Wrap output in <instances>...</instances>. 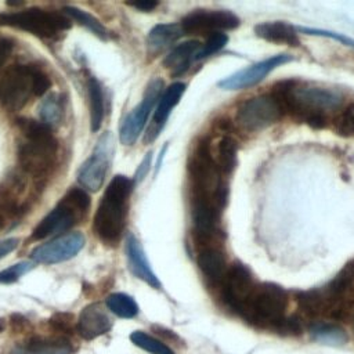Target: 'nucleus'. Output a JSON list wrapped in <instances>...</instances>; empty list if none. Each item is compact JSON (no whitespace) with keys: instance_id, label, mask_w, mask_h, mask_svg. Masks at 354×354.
<instances>
[{"instance_id":"f257e3e1","label":"nucleus","mask_w":354,"mask_h":354,"mask_svg":"<svg viewBox=\"0 0 354 354\" xmlns=\"http://www.w3.org/2000/svg\"><path fill=\"white\" fill-rule=\"evenodd\" d=\"M272 95L278 100L283 111L301 119L313 129L328 126V115L339 109L343 97L339 91L314 84L285 80L274 87Z\"/></svg>"},{"instance_id":"f03ea898","label":"nucleus","mask_w":354,"mask_h":354,"mask_svg":"<svg viewBox=\"0 0 354 354\" xmlns=\"http://www.w3.org/2000/svg\"><path fill=\"white\" fill-rule=\"evenodd\" d=\"M17 124L21 134L17 147L21 171L35 180L50 176L58 155V142L51 126L28 118H19Z\"/></svg>"},{"instance_id":"7ed1b4c3","label":"nucleus","mask_w":354,"mask_h":354,"mask_svg":"<svg viewBox=\"0 0 354 354\" xmlns=\"http://www.w3.org/2000/svg\"><path fill=\"white\" fill-rule=\"evenodd\" d=\"M133 187L131 178L118 174L111 180L98 203L93 227L95 235L106 245H116L122 236Z\"/></svg>"},{"instance_id":"20e7f679","label":"nucleus","mask_w":354,"mask_h":354,"mask_svg":"<svg viewBox=\"0 0 354 354\" xmlns=\"http://www.w3.org/2000/svg\"><path fill=\"white\" fill-rule=\"evenodd\" d=\"M50 87L51 79L40 66L15 64L0 73V105L18 111L32 97L43 95Z\"/></svg>"},{"instance_id":"39448f33","label":"nucleus","mask_w":354,"mask_h":354,"mask_svg":"<svg viewBox=\"0 0 354 354\" xmlns=\"http://www.w3.org/2000/svg\"><path fill=\"white\" fill-rule=\"evenodd\" d=\"M188 173L192 198L209 199L223 210L227 203L228 188L221 178V171L216 165L207 140L199 141L194 148L188 159Z\"/></svg>"},{"instance_id":"423d86ee","label":"nucleus","mask_w":354,"mask_h":354,"mask_svg":"<svg viewBox=\"0 0 354 354\" xmlns=\"http://www.w3.org/2000/svg\"><path fill=\"white\" fill-rule=\"evenodd\" d=\"M90 207V196L83 188H71L58 205L36 225L33 239H43L68 231L84 218Z\"/></svg>"},{"instance_id":"0eeeda50","label":"nucleus","mask_w":354,"mask_h":354,"mask_svg":"<svg viewBox=\"0 0 354 354\" xmlns=\"http://www.w3.org/2000/svg\"><path fill=\"white\" fill-rule=\"evenodd\" d=\"M288 307L286 290L272 282L256 285L253 293L239 311L248 321L260 326H275L285 318Z\"/></svg>"},{"instance_id":"6e6552de","label":"nucleus","mask_w":354,"mask_h":354,"mask_svg":"<svg viewBox=\"0 0 354 354\" xmlns=\"http://www.w3.org/2000/svg\"><path fill=\"white\" fill-rule=\"evenodd\" d=\"M0 25L26 30L40 39H54L71 28V19L61 12L33 7L14 12H1Z\"/></svg>"},{"instance_id":"1a4fd4ad","label":"nucleus","mask_w":354,"mask_h":354,"mask_svg":"<svg viewBox=\"0 0 354 354\" xmlns=\"http://www.w3.org/2000/svg\"><path fill=\"white\" fill-rule=\"evenodd\" d=\"M113 153V136L105 131L97 141L91 155L86 159L77 173V181L84 191L97 192L106 177Z\"/></svg>"},{"instance_id":"9d476101","label":"nucleus","mask_w":354,"mask_h":354,"mask_svg":"<svg viewBox=\"0 0 354 354\" xmlns=\"http://www.w3.org/2000/svg\"><path fill=\"white\" fill-rule=\"evenodd\" d=\"M283 108L272 94L253 97L242 102L236 111V122L249 131L263 130L281 119Z\"/></svg>"},{"instance_id":"9b49d317","label":"nucleus","mask_w":354,"mask_h":354,"mask_svg":"<svg viewBox=\"0 0 354 354\" xmlns=\"http://www.w3.org/2000/svg\"><path fill=\"white\" fill-rule=\"evenodd\" d=\"M162 88H163V82L160 79H152L148 83L141 102L134 109H131L127 113V116L122 120V124L119 129V138L122 144L133 145L137 141L138 136L141 134L148 120L151 111L153 109L155 104L158 102L162 94Z\"/></svg>"},{"instance_id":"f8f14e48","label":"nucleus","mask_w":354,"mask_h":354,"mask_svg":"<svg viewBox=\"0 0 354 354\" xmlns=\"http://www.w3.org/2000/svg\"><path fill=\"white\" fill-rule=\"evenodd\" d=\"M86 239L82 232H71L55 236L43 245L36 246L30 252V257L36 263L57 264L75 257L84 246Z\"/></svg>"},{"instance_id":"ddd939ff","label":"nucleus","mask_w":354,"mask_h":354,"mask_svg":"<svg viewBox=\"0 0 354 354\" xmlns=\"http://www.w3.org/2000/svg\"><path fill=\"white\" fill-rule=\"evenodd\" d=\"M180 25L184 32H207L210 35L235 29L239 26V18L228 10L198 8L187 14Z\"/></svg>"},{"instance_id":"4468645a","label":"nucleus","mask_w":354,"mask_h":354,"mask_svg":"<svg viewBox=\"0 0 354 354\" xmlns=\"http://www.w3.org/2000/svg\"><path fill=\"white\" fill-rule=\"evenodd\" d=\"M254 288L256 283L250 270L238 261L227 270L223 278V297L225 303L238 313L242 310Z\"/></svg>"},{"instance_id":"2eb2a0df","label":"nucleus","mask_w":354,"mask_h":354,"mask_svg":"<svg viewBox=\"0 0 354 354\" xmlns=\"http://www.w3.org/2000/svg\"><path fill=\"white\" fill-rule=\"evenodd\" d=\"M292 61V55L289 54H277L274 57H270L264 61L256 62L245 69H241L227 77H224L218 86L224 90H242L252 87L261 82L272 69H275L279 65H283L286 62Z\"/></svg>"},{"instance_id":"dca6fc26","label":"nucleus","mask_w":354,"mask_h":354,"mask_svg":"<svg viewBox=\"0 0 354 354\" xmlns=\"http://www.w3.org/2000/svg\"><path fill=\"white\" fill-rule=\"evenodd\" d=\"M112 328V319L100 303H91L86 306L76 324V332L84 340H93Z\"/></svg>"},{"instance_id":"f3484780","label":"nucleus","mask_w":354,"mask_h":354,"mask_svg":"<svg viewBox=\"0 0 354 354\" xmlns=\"http://www.w3.org/2000/svg\"><path fill=\"white\" fill-rule=\"evenodd\" d=\"M221 210L209 199L192 198L191 216L196 235L199 238H209L216 234Z\"/></svg>"},{"instance_id":"a211bd4d","label":"nucleus","mask_w":354,"mask_h":354,"mask_svg":"<svg viewBox=\"0 0 354 354\" xmlns=\"http://www.w3.org/2000/svg\"><path fill=\"white\" fill-rule=\"evenodd\" d=\"M126 256L129 268L137 278L155 289H159L162 286L156 274L151 268V264L145 256L140 241L133 234H129L126 238Z\"/></svg>"},{"instance_id":"6ab92c4d","label":"nucleus","mask_w":354,"mask_h":354,"mask_svg":"<svg viewBox=\"0 0 354 354\" xmlns=\"http://www.w3.org/2000/svg\"><path fill=\"white\" fill-rule=\"evenodd\" d=\"M72 347L62 337H32L21 344L14 346L10 354H71Z\"/></svg>"},{"instance_id":"aec40b11","label":"nucleus","mask_w":354,"mask_h":354,"mask_svg":"<svg viewBox=\"0 0 354 354\" xmlns=\"http://www.w3.org/2000/svg\"><path fill=\"white\" fill-rule=\"evenodd\" d=\"M199 48L201 43L198 40H187L180 43L165 57L163 65L170 69L173 76H181L189 68L191 61L195 59Z\"/></svg>"},{"instance_id":"412c9836","label":"nucleus","mask_w":354,"mask_h":354,"mask_svg":"<svg viewBox=\"0 0 354 354\" xmlns=\"http://www.w3.org/2000/svg\"><path fill=\"white\" fill-rule=\"evenodd\" d=\"M254 33L272 43L279 44H289L293 47H297L300 44V40L297 37L296 29L282 21H272V22H261L254 26Z\"/></svg>"},{"instance_id":"4be33fe9","label":"nucleus","mask_w":354,"mask_h":354,"mask_svg":"<svg viewBox=\"0 0 354 354\" xmlns=\"http://www.w3.org/2000/svg\"><path fill=\"white\" fill-rule=\"evenodd\" d=\"M198 266L203 275L212 281H223L227 272V260L218 248L206 246L198 253Z\"/></svg>"},{"instance_id":"5701e85b","label":"nucleus","mask_w":354,"mask_h":354,"mask_svg":"<svg viewBox=\"0 0 354 354\" xmlns=\"http://www.w3.org/2000/svg\"><path fill=\"white\" fill-rule=\"evenodd\" d=\"M180 24H159L155 25L147 36V47L151 54L162 53L169 48L178 37L183 36Z\"/></svg>"},{"instance_id":"b1692460","label":"nucleus","mask_w":354,"mask_h":354,"mask_svg":"<svg viewBox=\"0 0 354 354\" xmlns=\"http://www.w3.org/2000/svg\"><path fill=\"white\" fill-rule=\"evenodd\" d=\"M185 91V84L181 82H176L170 84L159 97L158 105L153 113V126H156V131L162 129L165 122L167 120L171 109L178 104L181 95Z\"/></svg>"},{"instance_id":"393cba45","label":"nucleus","mask_w":354,"mask_h":354,"mask_svg":"<svg viewBox=\"0 0 354 354\" xmlns=\"http://www.w3.org/2000/svg\"><path fill=\"white\" fill-rule=\"evenodd\" d=\"M310 337L314 342H318L325 346H332V347H340L344 346L347 342V335L346 332L333 324H314L308 329Z\"/></svg>"},{"instance_id":"a878e982","label":"nucleus","mask_w":354,"mask_h":354,"mask_svg":"<svg viewBox=\"0 0 354 354\" xmlns=\"http://www.w3.org/2000/svg\"><path fill=\"white\" fill-rule=\"evenodd\" d=\"M87 93L90 102V126L93 131L100 130L104 119V95L101 84L95 77H88Z\"/></svg>"},{"instance_id":"bb28decb","label":"nucleus","mask_w":354,"mask_h":354,"mask_svg":"<svg viewBox=\"0 0 354 354\" xmlns=\"http://www.w3.org/2000/svg\"><path fill=\"white\" fill-rule=\"evenodd\" d=\"M236 141L228 136L223 137L217 144V153L214 156L216 165L221 174H230L236 165Z\"/></svg>"},{"instance_id":"cd10ccee","label":"nucleus","mask_w":354,"mask_h":354,"mask_svg":"<svg viewBox=\"0 0 354 354\" xmlns=\"http://www.w3.org/2000/svg\"><path fill=\"white\" fill-rule=\"evenodd\" d=\"M105 304L111 313L120 318H134L138 314V306L136 300L126 293H111L106 297Z\"/></svg>"},{"instance_id":"c85d7f7f","label":"nucleus","mask_w":354,"mask_h":354,"mask_svg":"<svg viewBox=\"0 0 354 354\" xmlns=\"http://www.w3.org/2000/svg\"><path fill=\"white\" fill-rule=\"evenodd\" d=\"M64 12H65L69 18L77 21L80 25H83L84 28H87L90 32H93V33H94L95 36H98L100 39L106 40V39L109 37L108 29H106L95 17H93L91 14L83 11L82 8L72 7V6H66V7H64Z\"/></svg>"},{"instance_id":"c756f323","label":"nucleus","mask_w":354,"mask_h":354,"mask_svg":"<svg viewBox=\"0 0 354 354\" xmlns=\"http://www.w3.org/2000/svg\"><path fill=\"white\" fill-rule=\"evenodd\" d=\"M39 113L41 118V122L51 126L58 122H61L64 116V105L62 100L58 94H51L47 98H44L40 104Z\"/></svg>"},{"instance_id":"7c9ffc66","label":"nucleus","mask_w":354,"mask_h":354,"mask_svg":"<svg viewBox=\"0 0 354 354\" xmlns=\"http://www.w3.org/2000/svg\"><path fill=\"white\" fill-rule=\"evenodd\" d=\"M130 340L133 344H136L137 347L151 353V354H174L173 350L166 346L163 342H160L159 339L142 332V330H136L130 335Z\"/></svg>"},{"instance_id":"2f4dec72","label":"nucleus","mask_w":354,"mask_h":354,"mask_svg":"<svg viewBox=\"0 0 354 354\" xmlns=\"http://www.w3.org/2000/svg\"><path fill=\"white\" fill-rule=\"evenodd\" d=\"M228 41V36L223 32H216V33H210L205 41V44L202 46V48H199L198 54L195 55V59H203L217 51H220Z\"/></svg>"},{"instance_id":"473e14b6","label":"nucleus","mask_w":354,"mask_h":354,"mask_svg":"<svg viewBox=\"0 0 354 354\" xmlns=\"http://www.w3.org/2000/svg\"><path fill=\"white\" fill-rule=\"evenodd\" d=\"M76 324H77V319L72 313L58 311V313H54L48 319L50 328L61 333H73V330H76Z\"/></svg>"},{"instance_id":"72a5a7b5","label":"nucleus","mask_w":354,"mask_h":354,"mask_svg":"<svg viewBox=\"0 0 354 354\" xmlns=\"http://www.w3.org/2000/svg\"><path fill=\"white\" fill-rule=\"evenodd\" d=\"M336 133L342 137L354 136V104L346 106L335 119Z\"/></svg>"},{"instance_id":"f704fd0d","label":"nucleus","mask_w":354,"mask_h":354,"mask_svg":"<svg viewBox=\"0 0 354 354\" xmlns=\"http://www.w3.org/2000/svg\"><path fill=\"white\" fill-rule=\"evenodd\" d=\"M35 264L32 261H21L17 263L3 271H0V283H12L18 281L22 275L28 274L30 270H33Z\"/></svg>"},{"instance_id":"c9c22d12","label":"nucleus","mask_w":354,"mask_h":354,"mask_svg":"<svg viewBox=\"0 0 354 354\" xmlns=\"http://www.w3.org/2000/svg\"><path fill=\"white\" fill-rule=\"evenodd\" d=\"M300 32L306 33V35H310V36H322V37H330L344 46H348V47H353L354 48V39H350L342 33H336V32H330V30H324V29H314V28H303L300 26L299 28Z\"/></svg>"},{"instance_id":"e433bc0d","label":"nucleus","mask_w":354,"mask_h":354,"mask_svg":"<svg viewBox=\"0 0 354 354\" xmlns=\"http://www.w3.org/2000/svg\"><path fill=\"white\" fill-rule=\"evenodd\" d=\"M10 326L15 333H22V332L30 330V328H32L29 319L21 314H12L10 317Z\"/></svg>"},{"instance_id":"4c0bfd02","label":"nucleus","mask_w":354,"mask_h":354,"mask_svg":"<svg viewBox=\"0 0 354 354\" xmlns=\"http://www.w3.org/2000/svg\"><path fill=\"white\" fill-rule=\"evenodd\" d=\"M151 160H152V152H148V153L145 155V158L142 159V162L140 163L137 171H136V176H134V178H133V183H134V184H136V183H140V181L147 176V173L149 171V167H151Z\"/></svg>"},{"instance_id":"58836bf2","label":"nucleus","mask_w":354,"mask_h":354,"mask_svg":"<svg viewBox=\"0 0 354 354\" xmlns=\"http://www.w3.org/2000/svg\"><path fill=\"white\" fill-rule=\"evenodd\" d=\"M11 51H12V41L8 39L0 37V66H3L4 62L8 59Z\"/></svg>"},{"instance_id":"ea45409f","label":"nucleus","mask_w":354,"mask_h":354,"mask_svg":"<svg viewBox=\"0 0 354 354\" xmlns=\"http://www.w3.org/2000/svg\"><path fill=\"white\" fill-rule=\"evenodd\" d=\"M18 239L17 238H8V239H4L0 242V259L7 256L10 252L15 250L17 246H18Z\"/></svg>"},{"instance_id":"a19ab883","label":"nucleus","mask_w":354,"mask_h":354,"mask_svg":"<svg viewBox=\"0 0 354 354\" xmlns=\"http://www.w3.org/2000/svg\"><path fill=\"white\" fill-rule=\"evenodd\" d=\"M158 1H153V0H141V1H133V3H129V6L140 10V11H144V12H148V11H152L153 8L158 7Z\"/></svg>"},{"instance_id":"79ce46f5","label":"nucleus","mask_w":354,"mask_h":354,"mask_svg":"<svg viewBox=\"0 0 354 354\" xmlns=\"http://www.w3.org/2000/svg\"><path fill=\"white\" fill-rule=\"evenodd\" d=\"M7 216H12L10 212H7L1 205H0V228H3V225L6 224V218Z\"/></svg>"},{"instance_id":"37998d69","label":"nucleus","mask_w":354,"mask_h":354,"mask_svg":"<svg viewBox=\"0 0 354 354\" xmlns=\"http://www.w3.org/2000/svg\"><path fill=\"white\" fill-rule=\"evenodd\" d=\"M6 329V321L3 318H0V333Z\"/></svg>"},{"instance_id":"c03bdc74","label":"nucleus","mask_w":354,"mask_h":354,"mask_svg":"<svg viewBox=\"0 0 354 354\" xmlns=\"http://www.w3.org/2000/svg\"><path fill=\"white\" fill-rule=\"evenodd\" d=\"M353 328H354V322H353Z\"/></svg>"}]
</instances>
